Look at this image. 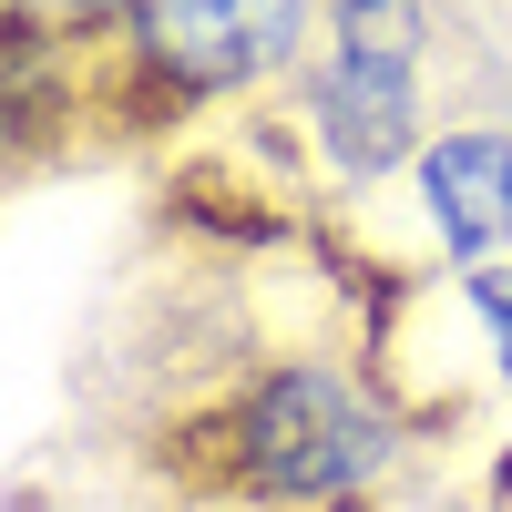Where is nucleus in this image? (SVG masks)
Masks as SVG:
<instances>
[{
    "instance_id": "f257e3e1",
    "label": "nucleus",
    "mask_w": 512,
    "mask_h": 512,
    "mask_svg": "<svg viewBox=\"0 0 512 512\" xmlns=\"http://www.w3.org/2000/svg\"><path fill=\"white\" fill-rule=\"evenodd\" d=\"M236 461H246L256 492L318 502V492H349V482H369L390 461V420H369L328 369H277L236 410Z\"/></svg>"
},
{
    "instance_id": "f03ea898",
    "label": "nucleus",
    "mask_w": 512,
    "mask_h": 512,
    "mask_svg": "<svg viewBox=\"0 0 512 512\" xmlns=\"http://www.w3.org/2000/svg\"><path fill=\"white\" fill-rule=\"evenodd\" d=\"M308 0H144V52L185 82H246L297 52Z\"/></svg>"
},
{
    "instance_id": "7ed1b4c3",
    "label": "nucleus",
    "mask_w": 512,
    "mask_h": 512,
    "mask_svg": "<svg viewBox=\"0 0 512 512\" xmlns=\"http://www.w3.org/2000/svg\"><path fill=\"white\" fill-rule=\"evenodd\" d=\"M420 103H410V72L400 62H338L328 82H318V134H328V154L349 164V175H390V164L410 154V123Z\"/></svg>"
},
{
    "instance_id": "20e7f679",
    "label": "nucleus",
    "mask_w": 512,
    "mask_h": 512,
    "mask_svg": "<svg viewBox=\"0 0 512 512\" xmlns=\"http://www.w3.org/2000/svg\"><path fill=\"white\" fill-rule=\"evenodd\" d=\"M420 195H431V226L461 246V256H482L512 236V144L502 134H451L420 154Z\"/></svg>"
},
{
    "instance_id": "39448f33",
    "label": "nucleus",
    "mask_w": 512,
    "mask_h": 512,
    "mask_svg": "<svg viewBox=\"0 0 512 512\" xmlns=\"http://www.w3.org/2000/svg\"><path fill=\"white\" fill-rule=\"evenodd\" d=\"M338 41H349V62H400L420 52V0H338Z\"/></svg>"
},
{
    "instance_id": "423d86ee",
    "label": "nucleus",
    "mask_w": 512,
    "mask_h": 512,
    "mask_svg": "<svg viewBox=\"0 0 512 512\" xmlns=\"http://www.w3.org/2000/svg\"><path fill=\"white\" fill-rule=\"evenodd\" d=\"M62 93H52V72H41L31 52H0V144H21V134H41V113H52Z\"/></svg>"
},
{
    "instance_id": "0eeeda50",
    "label": "nucleus",
    "mask_w": 512,
    "mask_h": 512,
    "mask_svg": "<svg viewBox=\"0 0 512 512\" xmlns=\"http://www.w3.org/2000/svg\"><path fill=\"white\" fill-rule=\"evenodd\" d=\"M461 297L502 328V369H512V267H482V277H461Z\"/></svg>"
}]
</instances>
